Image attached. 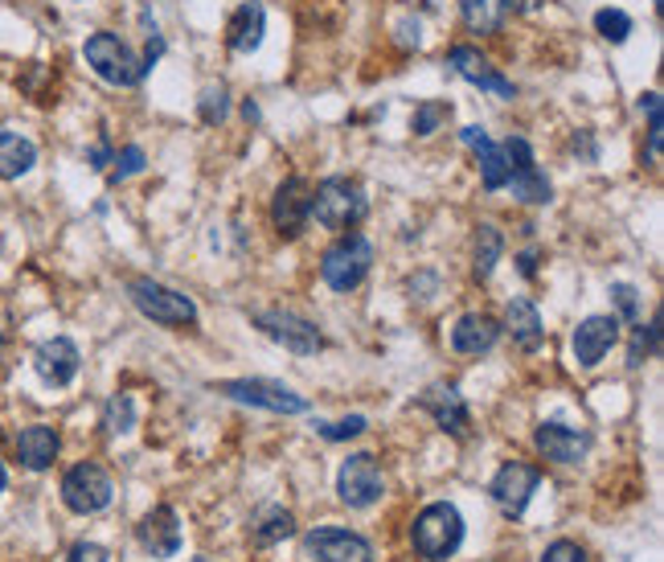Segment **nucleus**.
<instances>
[{"mask_svg": "<svg viewBox=\"0 0 664 562\" xmlns=\"http://www.w3.org/2000/svg\"><path fill=\"white\" fill-rule=\"evenodd\" d=\"M463 542V518L451 501L426 506L410 525V546L423 562H447Z\"/></svg>", "mask_w": 664, "mask_h": 562, "instance_id": "f257e3e1", "label": "nucleus"}, {"mask_svg": "<svg viewBox=\"0 0 664 562\" xmlns=\"http://www.w3.org/2000/svg\"><path fill=\"white\" fill-rule=\"evenodd\" d=\"M369 214L366 189L349 177H329L312 189V218L324 230H353Z\"/></svg>", "mask_w": 664, "mask_h": 562, "instance_id": "f03ea898", "label": "nucleus"}, {"mask_svg": "<svg viewBox=\"0 0 664 562\" xmlns=\"http://www.w3.org/2000/svg\"><path fill=\"white\" fill-rule=\"evenodd\" d=\"M369 267H373V246H369L366 234H341L336 243L324 251V259H320V276L329 283L332 292H353L357 283L369 276Z\"/></svg>", "mask_w": 664, "mask_h": 562, "instance_id": "7ed1b4c3", "label": "nucleus"}, {"mask_svg": "<svg viewBox=\"0 0 664 562\" xmlns=\"http://www.w3.org/2000/svg\"><path fill=\"white\" fill-rule=\"evenodd\" d=\"M128 296L140 308V317L156 320V324H168V329H184V324L197 320V308H193L189 296H181V292H173V288H165V283L156 280H144V276L128 283Z\"/></svg>", "mask_w": 664, "mask_h": 562, "instance_id": "20e7f679", "label": "nucleus"}, {"mask_svg": "<svg viewBox=\"0 0 664 562\" xmlns=\"http://www.w3.org/2000/svg\"><path fill=\"white\" fill-rule=\"evenodd\" d=\"M218 394L234 398V403H246V407L276 411V414H304L308 411V398H304V394H295L292 386L271 382V378H234V382H218Z\"/></svg>", "mask_w": 664, "mask_h": 562, "instance_id": "39448f33", "label": "nucleus"}, {"mask_svg": "<svg viewBox=\"0 0 664 562\" xmlns=\"http://www.w3.org/2000/svg\"><path fill=\"white\" fill-rule=\"evenodd\" d=\"M111 497H115V485H111V476L99 464H74L66 476H62V501L71 513H103L111 506Z\"/></svg>", "mask_w": 664, "mask_h": 562, "instance_id": "423d86ee", "label": "nucleus"}, {"mask_svg": "<svg viewBox=\"0 0 664 562\" xmlns=\"http://www.w3.org/2000/svg\"><path fill=\"white\" fill-rule=\"evenodd\" d=\"M336 493L349 509H369L382 501L386 493V481H382V464L369 456V451H357L349 456L341 472H336Z\"/></svg>", "mask_w": 664, "mask_h": 562, "instance_id": "0eeeda50", "label": "nucleus"}, {"mask_svg": "<svg viewBox=\"0 0 664 562\" xmlns=\"http://www.w3.org/2000/svg\"><path fill=\"white\" fill-rule=\"evenodd\" d=\"M82 54H87L94 75L103 78V82H111V87H131V82H140V62H136V54L128 50V41H119L115 34H94V38H87Z\"/></svg>", "mask_w": 664, "mask_h": 562, "instance_id": "6e6552de", "label": "nucleus"}, {"mask_svg": "<svg viewBox=\"0 0 664 562\" xmlns=\"http://www.w3.org/2000/svg\"><path fill=\"white\" fill-rule=\"evenodd\" d=\"M304 559L312 562H373V546L341 525H316L304 534Z\"/></svg>", "mask_w": 664, "mask_h": 562, "instance_id": "1a4fd4ad", "label": "nucleus"}, {"mask_svg": "<svg viewBox=\"0 0 664 562\" xmlns=\"http://www.w3.org/2000/svg\"><path fill=\"white\" fill-rule=\"evenodd\" d=\"M271 222L279 239H299L304 226L312 222V186L304 177H288L271 197Z\"/></svg>", "mask_w": 664, "mask_h": 562, "instance_id": "9d476101", "label": "nucleus"}, {"mask_svg": "<svg viewBox=\"0 0 664 562\" xmlns=\"http://www.w3.org/2000/svg\"><path fill=\"white\" fill-rule=\"evenodd\" d=\"M255 324L271 341H279L283 349H292V354H299V357L316 354V349L324 345V337H320V329H316L312 320L295 317V312H283V308H267V312H255Z\"/></svg>", "mask_w": 664, "mask_h": 562, "instance_id": "9b49d317", "label": "nucleus"}, {"mask_svg": "<svg viewBox=\"0 0 664 562\" xmlns=\"http://www.w3.org/2000/svg\"><path fill=\"white\" fill-rule=\"evenodd\" d=\"M537 485H541V472H537L534 464L513 460V464H505V469L493 476L488 493H493V501H497V509L505 518H521L525 506H529V497L537 493Z\"/></svg>", "mask_w": 664, "mask_h": 562, "instance_id": "f8f14e48", "label": "nucleus"}, {"mask_svg": "<svg viewBox=\"0 0 664 562\" xmlns=\"http://www.w3.org/2000/svg\"><path fill=\"white\" fill-rule=\"evenodd\" d=\"M78 366H82V357H78V345L71 337H50L37 345L34 370L46 386H54V391L71 386L74 378H78Z\"/></svg>", "mask_w": 664, "mask_h": 562, "instance_id": "ddd939ff", "label": "nucleus"}, {"mask_svg": "<svg viewBox=\"0 0 664 562\" xmlns=\"http://www.w3.org/2000/svg\"><path fill=\"white\" fill-rule=\"evenodd\" d=\"M447 66H451L460 78H468L472 87H480V91H497L500 99H513V82L500 75L497 66L480 54V50H472V46H456V50L447 54Z\"/></svg>", "mask_w": 664, "mask_h": 562, "instance_id": "4468645a", "label": "nucleus"}, {"mask_svg": "<svg viewBox=\"0 0 664 562\" xmlns=\"http://www.w3.org/2000/svg\"><path fill=\"white\" fill-rule=\"evenodd\" d=\"M620 341V317H587L574 329V357L578 366H599L611 354V345Z\"/></svg>", "mask_w": 664, "mask_h": 562, "instance_id": "2eb2a0df", "label": "nucleus"}, {"mask_svg": "<svg viewBox=\"0 0 664 562\" xmlns=\"http://www.w3.org/2000/svg\"><path fill=\"white\" fill-rule=\"evenodd\" d=\"M534 444L546 460H553V464H578L590 448L587 432H574L566 423H541L534 432Z\"/></svg>", "mask_w": 664, "mask_h": 562, "instance_id": "dca6fc26", "label": "nucleus"}, {"mask_svg": "<svg viewBox=\"0 0 664 562\" xmlns=\"http://www.w3.org/2000/svg\"><path fill=\"white\" fill-rule=\"evenodd\" d=\"M419 407L431 411V419H435L447 435H456V439L468 435V407H463V398L456 386H443V382L426 386L423 398H419Z\"/></svg>", "mask_w": 664, "mask_h": 562, "instance_id": "f3484780", "label": "nucleus"}, {"mask_svg": "<svg viewBox=\"0 0 664 562\" xmlns=\"http://www.w3.org/2000/svg\"><path fill=\"white\" fill-rule=\"evenodd\" d=\"M140 546H144L152 559H173L181 550V522L168 506H156L140 522Z\"/></svg>", "mask_w": 664, "mask_h": 562, "instance_id": "a211bd4d", "label": "nucleus"}, {"mask_svg": "<svg viewBox=\"0 0 664 562\" xmlns=\"http://www.w3.org/2000/svg\"><path fill=\"white\" fill-rule=\"evenodd\" d=\"M500 337V324L493 317H484V312H468V317L456 320V329H451V349L456 354H488Z\"/></svg>", "mask_w": 664, "mask_h": 562, "instance_id": "6ab92c4d", "label": "nucleus"}, {"mask_svg": "<svg viewBox=\"0 0 664 562\" xmlns=\"http://www.w3.org/2000/svg\"><path fill=\"white\" fill-rule=\"evenodd\" d=\"M263 34H267V9H263L258 0H246L239 13L230 17V25H226V41H230L234 54L258 50V46H263Z\"/></svg>", "mask_w": 664, "mask_h": 562, "instance_id": "aec40b11", "label": "nucleus"}, {"mask_svg": "<svg viewBox=\"0 0 664 562\" xmlns=\"http://www.w3.org/2000/svg\"><path fill=\"white\" fill-rule=\"evenodd\" d=\"M505 333L525 349V354H534L541 349V341H546V329H541V317H537V304L525 301V296H516L509 301L505 308Z\"/></svg>", "mask_w": 664, "mask_h": 562, "instance_id": "412c9836", "label": "nucleus"}, {"mask_svg": "<svg viewBox=\"0 0 664 562\" xmlns=\"http://www.w3.org/2000/svg\"><path fill=\"white\" fill-rule=\"evenodd\" d=\"M58 448H62V439H58V432L54 427H46V423H34V427H25V432L17 435V460L29 472L50 469L58 460Z\"/></svg>", "mask_w": 664, "mask_h": 562, "instance_id": "4be33fe9", "label": "nucleus"}, {"mask_svg": "<svg viewBox=\"0 0 664 562\" xmlns=\"http://www.w3.org/2000/svg\"><path fill=\"white\" fill-rule=\"evenodd\" d=\"M37 165L34 140H25L21 131H0V177L4 181H17Z\"/></svg>", "mask_w": 664, "mask_h": 562, "instance_id": "5701e85b", "label": "nucleus"}, {"mask_svg": "<svg viewBox=\"0 0 664 562\" xmlns=\"http://www.w3.org/2000/svg\"><path fill=\"white\" fill-rule=\"evenodd\" d=\"M460 13L472 34H497L509 17V0H460Z\"/></svg>", "mask_w": 664, "mask_h": 562, "instance_id": "b1692460", "label": "nucleus"}, {"mask_svg": "<svg viewBox=\"0 0 664 562\" xmlns=\"http://www.w3.org/2000/svg\"><path fill=\"white\" fill-rule=\"evenodd\" d=\"M292 534H295V518L279 506L263 509V518L251 525V542L255 546H276V542H283V538H292Z\"/></svg>", "mask_w": 664, "mask_h": 562, "instance_id": "393cba45", "label": "nucleus"}, {"mask_svg": "<svg viewBox=\"0 0 664 562\" xmlns=\"http://www.w3.org/2000/svg\"><path fill=\"white\" fill-rule=\"evenodd\" d=\"M509 189H513V197H521L525 206H546L553 193L550 181H546V173H537V165L525 173H513V177H509Z\"/></svg>", "mask_w": 664, "mask_h": 562, "instance_id": "a878e982", "label": "nucleus"}, {"mask_svg": "<svg viewBox=\"0 0 664 562\" xmlns=\"http://www.w3.org/2000/svg\"><path fill=\"white\" fill-rule=\"evenodd\" d=\"M500 246H505V239H500V230L497 226H480L476 230V280H488L493 276V267H497V259H500Z\"/></svg>", "mask_w": 664, "mask_h": 562, "instance_id": "bb28decb", "label": "nucleus"}, {"mask_svg": "<svg viewBox=\"0 0 664 562\" xmlns=\"http://www.w3.org/2000/svg\"><path fill=\"white\" fill-rule=\"evenodd\" d=\"M103 427L111 435H128L136 427V403H131V394H111L107 407H103Z\"/></svg>", "mask_w": 664, "mask_h": 562, "instance_id": "cd10ccee", "label": "nucleus"}, {"mask_svg": "<svg viewBox=\"0 0 664 562\" xmlns=\"http://www.w3.org/2000/svg\"><path fill=\"white\" fill-rule=\"evenodd\" d=\"M656 349H661V317L652 320V324H636L631 349H627V366H631V370L644 366V357H652Z\"/></svg>", "mask_w": 664, "mask_h": 562, "instance_id": "c85d7f7f", "label": "nucleus"}, {"mask_svg": "<svg viewBox=\"0 0 664 562\" xmlns=\"http://www.w3.org/2000/svg\"><path fill=\"white\" fill-rule=\"evenodd\" d=\"M595 29H599V38L603 41L620 46V41H627V34H631V17H627L624 9H599V13H595Z\"/></svg>", "mask_w": 664, "mask_h": 562, "instance_id": "c756f323", "label": "nucleus"}, {"mask_svg": "<svg viewBox=\"0 0 664 562\" xmlns=\"http://www.w3.org/2000/svg\"><path fill=\"white\" fill-rule=\"evenodd\" d=\"M480 181H484V189H505L509 186V165H505V152H500V144H493L488 152H480Z\"/></svg>", "mask_w": 664, "mask_h": 562, "instance_id": "7c9ffc66", "label": "nucleus"}, {"mask_svg": "<svg viewBox=\"0 0 664 562\" xmlns=\"http://www.w3.org/2000/svg\"><path fill=\"white\" fill-rule=\"evenodd\" d=\"M451 115V103H439V99H426L414 107V119H410V131L414 136H431V131H439V124Z\"/></svg>", "mask_w": 664, "mask_h": 562, "instance_id": "2f4dec72", "label": "nucleus"}, {"mask_svg": "<svg viewBox=\"0 0 664 562\" xmlns=\"http://www.w3.org/2000/svg\"><path fill=\"white\" fill-rule=\"evenodd\" d=\"M230 91L221 87V82H209V87H202V119L205 124H221L226 119V112H230Z\"/></svg>", "mask_w": 664, "mask_h": 562, "instance_id": "473e14b6", "label": "nucleus"}, {"mask_svg": "<svg viewBox=\"0 0 664 562\" xmlns=\"http://www.w3.org/2000/svg\"><path fill=\"white\" fill-rule=\"evenodd\" d=\"M611 304H615V312L620 320H640V292L631 288V283H611Z\"/></svg>", "mask_w": 664, "mask_h": 562, "instance_id": "72a5a7b5", "label": "nucleus"}, {"mask_svg": "<svg viewBox=\"0 0 664 562\" xmlns=\"http://www.w3.org/2000/svg\"><path fill=\"white\" fill-rule=\"evenodd\" d=\"M366 432V419L361 414H349V419H336V423H320V435L329 444H341V439H353V435Z\"/></svg>", "mask_w": 664, "mask_h": 562, "instance_id": "f704fd0d", "label": "nucleus"}, {"mask_svg": "<svg viewBox=\"0 0 664 562\" xmlns=\"http://www.w3.org/2000/svg\"><path fill=\"white\" fill-rule=\"evenodd\" d=\"M144 169V149L140 144H128V149L115 156V173H111V181H128L136 173Z\"/></svg>", "mask_w": 664, "mask_h": 562, "instance_id": "c9c22d12", "label": "nucleus"}, {"mask_svg": "<svg viewBox=\"0 0 664 562\" xmlns=\"http://www.w3.org/2000/svg\"><path fill=\"white\" fill-rule=\"evenodd\" d=\"M541 562H590V559H587V550H583L578 542H571V538H558V542L546 546Z\"/></svg>", "mask_w": 664, "mask_h": 562, "instance_id": "e433bc0d", "label": "nucleus"}, {"mask_svg": "<svg viewBox=\"0 0 664 562\" xmlns=\"http://www.w3.org/2000/svg\"><path fill=\"white\" fill-rule=\"evenodd\" d=\"M66 562H111V554L99 542H78L71 554H66Z\"/></svg>", "mask_w": 664, "mask_h": 562, "instance_id": "4c0bfd02", "label": "nucleus"}, {"mask_svg": "<svg viewBox=\"0 0 664 562\" xmlns=\"http://www.w3.org/2000/svg\"><path fill=\"white\" fill-rule=\"evenodd\" d=\"M460 136H463V144H468V149L476 152V156H480V152L493 149V136H488V131H484V128H463Z\"/></svg>", "mask_w": 664, "mask_h": 562, "instance_id": "58836bf2", "label": "nucleus"}, {"mask_svg": "<svg viewBox=\"0 0 664 562\" xmlns=\"http://www.w3.org/2000/svg\"><path fill=\"white\" fill-rule=\"evenodd\" d=\"M516 267H521V276H525V280H534V276H537V251H525V255L516 259Z\"/></svg>", "mask_w": 664, "mask_h": 562, "instance_id": "ea45409f", "label": "nucleus"}, {"mask_svg": "<svg viewBox=\"0 0 664 562\" xmlns=\"http://www.w3.org/2000/svg\"><path fill=\"white\" fill-rule=\"evenodd\" d=\"M91 165H94V169H107V165H111V149H107V144H94V149H91Z\"/></svg>", "mask_w": 664, "mask_h": 562, "instance_id": "a19ab883", "label": "nucleus"}, {"mask_svg": "<svg viewBox=\"0 0 664 562\" xmlns=\"http://www.w3.org/2000/svg\"><path fill=\"white\" fill-rule=\"evenodd\" d=\"M537 4H541V0H509V9H516V13H529Z\"/></svg>", "mask_w": 664, "mask_h": 562, "instance_id": "79ce46f5", "label": "nucleus"}, {"mask_svg": "<svg viewBox=\"0 0 664 562\" xmlns=\"http://www.w3.org/2000/svg\"><path fill=\"white\" fill-rule=\"evenodd\" d=\"M4 485H9V469L0 464V493H4Z\"/></svg>", "mask_w": 664, "mask_h": 562, "instance_id": "37998d69", "label": "nucleus"}, {"mask_svg": "<svg viewBox=\"0 0 664 562\" xmlns=\"http://www.w3.org/2000/svg\"><path fill=\"white\" fill-rule=\"evenodd\" d=\"M193 562H209V559H193Z\"/></svg>", "mask_w": 664, "mask_h": 562, "instance_id": "c03bdc74", "label": "nucleus"}]
</instances>
